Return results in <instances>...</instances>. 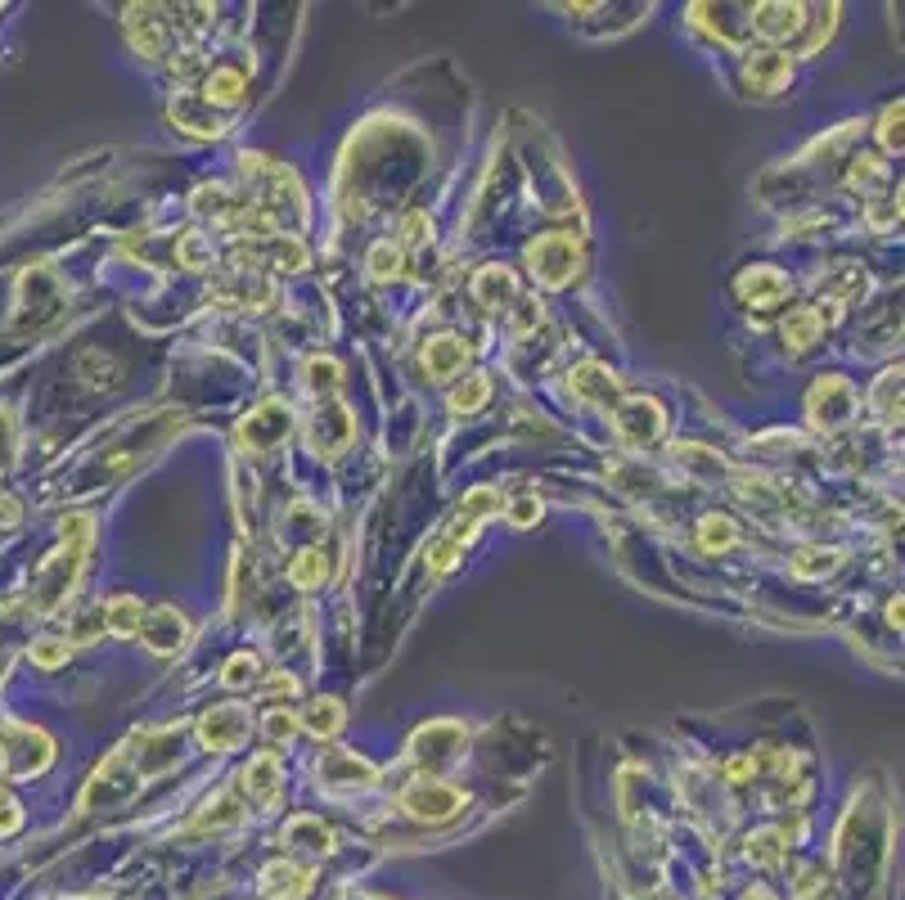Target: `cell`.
Returning a JSON list of instances; mask_svg holds the SVG:
<instances>
[{"mask_svg": "<svg viewBox=\"0 0 905 900\" xmlns=\"http://www.w3.org/2000/svg\"><path fill=\"white\" fill-rule=\"evenodd\" d=\"M289 405L280 401H266L262 410H253L244 419V428H239V437H244L248 450H275L284 441V432H289Z\"/></svg>", "mask_w": 905, "mask_h": 900, "instance_id": "obj_5", "label": "cell"}, {"mask_svg": "<svg viewBox=\"0 0 905 900\" xmlns=\"http://www.w3.org/2000/svg\"><path fill=\"white\" fill-rule=\"evenodd\" d=\"M739 297L748 306H775L788 297V279L775 266H752L739 275Z\"/></svg>", "mask_w": 905, "mask_h": 900, "instance_id": "obj_8", "label": "cell"}, {"mask_svg": "<svg viewBox=\"0 0 905 900\" xmlns=\"http://www.w3.org/2000/svg\"><path fill=\"white\" fill-rule=\"evenodd\" d=\"M460 513H464V522H473V527H478L482 518H491V513H500V495L491 491V486H478V491H473V495H464Z\"/></svg>", "mask_w": 905, "mask_h": 900, "instance_id": "obj_20", "label": "cell"}, {"mask_svg": "<svg viewBox=\"0 0 905 900\" xmlns=\"http://www.w3.org/2000/svg\"><path fill=\"white\" fill-rule=\"evenodd\" d=\"M257 657H248V653H239V657H230V666H226V675L221 680L230 684V689H239V684H253L257 680Z\"/></svg>", "mask_w": 905, "mask_h": 900, "instance_id": "obj_24", "label": "cell"}, {"mask_svg": "<svg viewBox=\"0 0 905 900\" xmlns=\"http://www.w3.org/2000/svg\"><path fill=\"white\" fill-rule=\"evenodd\" d=\"M487 378H469V387H460V392L451 396V410H460V414H473L482 401H487Z\"/></svg>", "mask_w": 905, "mask_h": 900, "instance_id": "obj_23", "label": "cell"}, {"mask_svg": "<svg viewBox=\"0 0 905 900\" xmlns=\"http://www.w3.org/2000/svg\"><path fill=\"white\" fill-rule=\"evenodd\" d=\"M617 432L626 437V446H644L662 432V410L653 401H626L617 410Z\"/></svg>", "mask_w": 905, "mask_h": 900, "instance_id": "obj_7", "label": "cell"}, {"mask_svg": "<svg viewBox=\"0 0 905 900\" xmlns=\"http://www.w3.org/2000/svg\"><path fill=\"white\" fill-rule=\"evenodd\" d=\"M262 891L271 900H298L302 891H307V873H298L293 864H271V869L262 873Z\"/></svg>", "mask_w": 905, "mask_h": 900, "instance_id": "obj_13", "label": "cell"}, {"mask_svg": "<svg viewBox=\"0 0 905 900\" xmlns=\"http://www.w3.org/2000/svg\"><path fill=\"white\" fill-rule=\"evenodd\" d=\"M536 513H541V500H532V495H527V500H518L514 509H509V518H514V527H527Z\"/></svg>", "mask_w": 905, "mask_h": 900, "instance_id": "obj_29", "label": "cell"}, {"mask_svg": "<svg viewBox=\"0 0 905 900\" xmlns=\"http://www.w3.org/2000/svg\"><path fill=\"white\" fill-rule=\"evenodd\" d=\"M572 387H577L581 396H595V401H608L613 396V374H604L599 365H581L577 374H572Z\"/></svg>", "mask_w": 905, "mask_h": 900, "instance_id": "obj_19", "label": "cell"}, {"mask_svg": "<svg viewBox=\"0 0 905 900\" xmlns=\"http://www.w3.org/2000/svg\"><path fill=\"white\" fill-rule=\"evenodd\" d=\"M140 635H145V644L154 648V653H176V648L185 644V617L176 608H158Z\"/></svg>", "mask_w": 905, "mask_h": 900, "instance_id": "obj_11", "label": "cell"}, {"mask_svg": "<svg viewBox=\"0 0 905 900\" xmlns=\"http://www.w3.org/2000/svg\"><path fill=\"white\" fill-rule=\"evenodd\" d=\"M464 360H469V347H464L460 338H433L424 347V369H428V378H455L464 369Z\"/></svg>", "mask_w": 905, "mask_h": 900, "instance_id": "obj_10", "label": "cell"}, {"mask_svg": "<svg viewBox=\"0 0 905 900\" xmlns=\"http://www.w3.org/2000/svg\"><path fill=\"white\" fill-rule=\"evenodd\" d=\"M10 522H19V500L0 495V527H10Z\"/></svg>", "mask_w": 905, "mask_h": 900, "instance_id": "obj_31", "label": "cell"}, {"mask_svg": "<svg viewBox=\"0 0 905 900\" xmlns=\"http://www.w3.org/2000/svg\"><path fill=\"white\" fill-rule=\"evenodd\" d=\"M851 410H856V392H851V383H842L838 374L820 378L811 392V419L820 423V428H838V423L851 419Z\"/></svg>", "mask_w": 905, "mask_h": 900, "instance_id": "obj_4", "label": "cell"}, {"mask_svg": "<svg viewBox=\"0 0 905 900\" xmlns=\"http://www.w3.org/2000/svg\"><path fill=\"white\" fill-rule=\"evenodd\" d=\"M104 626L113 630V635H140V617H145V608H140L136 594H118V599H109L100 608Z\"/></svg>", "mask_w": 905, "mask_h": 900, "instance_id": "obj_12", "label": "cell"}, {"mask_svg": "<svg viewBox=\"0 0 905 900\" xmlns=\"http://www.w3.org/2000/svg\"><path fill=\"white\" fill-rule=\"evenodd\" d=\"M397 266H401V248H392V243H379V248L370 252V270H374L379 279L397 275Z\"/></svg>", "mask_w": 905, "mask_h": 900, "instance_id": "obj_25", "label": "cell"}, {"mask_svg": "<svg viewBox=\"0 0 905 900\" xmlns=\"http://www.w3.org/2000/svg\"><path fill=\"white\" fill-rule=\"evenodd\" d=\"M293 729H298V720H293V716H284V711H275V716L266 720V734H271L275 743H284V738H289Z\"/></svg>", "mask_w": 905, "mask_h": 900, "instance_id": "obj_28", "label": "cell"}, {"mask_svg": "<svg viewBox=\"0 0 905 900\" xmlns=\"http://www.w3.org/2000/svg\"><path fill=\"white\" fill-rule=\"evenodd\" d=\"M203 99L208 104H239L244 99V77L235 68H217L208 77V86H203Z\"/></svg>", "mask_w": 905, "mask_h": 900, "instance_id": "obj_17", "label": "cell"}, {"mask_svg": "<svg viewBox=\"0 0 905 900\" xmlns=\"http://www.w3.org/2000/svg\"><path fill=\"white\" fill-rule=\"evenodd\" d=\"M473 293L487 306H505V302H514V275H509L505 266H487L478 275V284H473Z\"/></svg>", "mask_w": 905, "mask_h": 900, "instance_id": "obj_14", "label": "cell"}, {"mask_svg": "<svg viewBox=\"0 0 905 900\" xmlns=\"http://www.w3.org/2000/svg\"><path fill=\"white\" fill-rule=\"evenodd\" d=\"M802 5H757L748 18L752 32H761L766 41H784V36H793L797 27H802Z\"/></svg>", "mask_w": 905, "mask_h": 900, "instance_id": "obj_9", "label": "cell"}, {"mask_svg": "<svg viewBox=\"0 0 905 900\" xmlns=\"http://www.w3.org/2000/svg\"><path fill=\"white\" fill-rule=\"evenodd\" d=\"M784 342H793L797 351H806L811 342H820V311H811V306H802V311H788Z\"/></svg>", "mask_w": 905, "mask_h": 900, "instance_id": "obj_16", "label": "cell"}, {"mask_svg": "<svg viewBox=\"0 0 905 900\" xmlns=\"http://www.w3.org/2000/svg\"><path fill=\"white\" fill-rule=\"evenodd\" d=\"M878 135H883L887 149H901V104H892L883 113V126H878Z\"/></svg>", "mask_w": 905, "mask_h": 900, "instance_id": "obj_27", "label": "cell"}, {"mask_svg": "<svg viewBox=\"0 0 905 900\" xmlns=\"http://www.w3.org/2000/svg\"><path fill=\"white\" fill-rule=\"evenodd\" d=\"M703 549H730L734 545V527L730 518H703V531H698Z\"/></svg>", "mask_w": 905, "mask_h": 900, "instance_id": "obj_22", "label": "cell"}, {"mask_svg": "<svg viewBox=\"0 0 905 900\" xmlns=\"http://www.w3.org/2000/svg\"><path fill=\"white\" fill-rule=\"evenodd\" d=\"M320 576H325V554H316V549L298 554V563L289 567V581L298 585V590H311V585H320Z\"/></svg>", "mask_w": 905, "mask_h": 900, "instance_id": "obj_21", "label": "cell"}, {"mask_svg": "<svg viewBox=\"0 0 905 900\" xmlns=\"http://www.w3.org/2000/svg\"><path fill=\"white\" fill-rule=\"evenodd\" d=\"M401 806L410 810L415 819H428V824H437V819H451V815H460V806H464V797H460V788H451V783H442V779H419L415 788H406V797H401Z\"/></svg>", "mask_w": 905, "mask_h": 900, "instance_id": "obj_2", "label": "cell"}, {"mask_svg": "<svg viewBox=\"0 0 905 900\" xmlns=\"http://www.w3.org/2000/svg\"><path fill=\"white\" fill-rule=\"evenodd\" d=\"M527 261H532V275L541 279L545 288H563L581 270V248L568 234H545V239H536L532 248H527Z\"/></svg>", "mask_w": 905, "mask_h": 900, "instance_id": "obj_1", "label": "cell"}, {"mask_svg": "<svg viewBox=\"0 0 905 900\" xmlns=\"http://www.w3.org/2000/svg\"><path fill=\"white\" fill-rule=\"evenodd\" d=\"M32 657H37L41 666H59L68 657V639H37V644H32Z\"/></svg>", "mask_w": 905, "mask_h": 900, "instance_id": "obj_26", "label": "cell"}, {"mask_svg": "<svg viewBox=\"0 0 905 900\" xmlns=\"http://www.w3.org/2000/svg\"><path fill=\"white\" fill-rule=\"evenodd\" d=\"M743 72H748V86L757 90V95H775V90L788 86L793 63H788V54H779V50H757Z\"/></svg>", "mask_w": 905, "mask_h": 900, "instance_id": "obj_6", "label": "cell"}, {"mask_svg": "<svg viewBox=\"0 0 905 900\" xmlns=\"http://www.w3.org/2000/svg\"><path fill=\"white\" fill-rule=\"evenodd\" d=\"M19 828V806L10 797H0V833H14Z\"/></svg>", "mask_w": 905, "mask_h": 900, "instance_id": "obj_30", "label": "cell"}, {"mask_svg": "<svg viewBox=\"0 0 905 900\" xmlns=\"http://www.w3.org/2000/svg\"><path fill=\"white\" fill-rule=\"evenodd\" d=\"M280 765H275V756H257L253 765L244 770V792L248 797H257V801H271L275 797V783H280Z\"/></svg>", "mask_w": 905, "mask_h": 900, "instance_id": "obj_15", "label": "cell"}, {"mask_svg": "<svg viewBox=\"0 0 905 900\" xmlns=\"http://www.w3.org/2000/svg\"><path fill=\"white\" fill-rule=\"evenodd\" d=\"M199 738H203V747H212V752H230V747H239L248 738V707H239V702L212 707L208 716L199 720Z\"/></svg>", "mask_w": 905, "mask_h": 900, "instance_id": "obj_3", "label": "cell"}, {"mask_svg": "<svg viewBox=\"0 0 905 900\" xmlns=\"http://www.w3.org/2000/svg\"><path fill=\"white\" fill-rule=\"evenodd\" d=\"M338 725H343V707H338L334 698L311 702V707H307V729H311L316 738H334Z\"/></svg>", "mask_w": 905, "mask_h": 900, "instance_id": "obj_18", "label": "cell"}]
</instances>
